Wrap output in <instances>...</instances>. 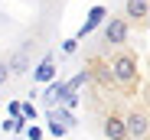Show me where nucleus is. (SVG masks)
Here are the masks:
<instances>
[{
  "mask_svg": "<svg viewBox=\"0 0 150 140\" xmlns=\"http://www.w3.org/2000/svg\"><path fill=\"white\" fill-rule=\"evenodd\" d=\"M111 78L117 82V85H124V88H134L137 82H140V65H137V56L134 52H127V49H121V52H114V59H111Z\"/></svg>",
  "mask_w": 150,
  "mask_h": 140,
  "instance_id": "nucleus-1",
  "label": "nucleus"
},
{
  "mask_svg": "<svg viewBox=\"0 0 150 140\" xmlns=\"http://www.w3.org/2000/svg\"><path fill=\"white\" fill-rule=\"evenodd\" d=\"M124 134H127V140H147L150 134V117H147V111H131V114H124Z\"/></svg>",
  "mask_w": 150,
  "mask_h": 140,
  "instance_id": "nucleus-2",
  "label": "nucleus"
},
{
  "mask_svg": "<svg viewBox=\"0 0 150 140\" xmlns=\"http://www.w3.org/2000/svg\"><path fill=\"white\" fill-rule=\"evenodd\" d=\"M105 39L114 42V46H121L124 39H127V23H124L121 16H111V20L105 23Z\"/></svg>",
  "mask_w": 150,
  "mask_h": 140,
  "instance_id": "nucleus-3",
  "label": "nucleus"
},
{
  "mask_svg": "<svg viewBox=\"0 0 150 140\" xmlns=\"http://www.w3.org/2000/svg\"><path fill=\"white\" fill-rule=\"evenodd\" d=\"M105 137H108V140H127L121 114H108V117H105Z\"/></svg>",
  "mask_w": 150,
  "mask_h": 140,
  "instance_id": "nucleus-4",
  "label": "nucleus"
},
{
  "mask_svg": "<svg viewBox=\"0 0 150 140\" xmlns=\"http://www.w3.org/2000/svg\"><path fill=\"white\" fill-rule=\"evenodd\" d=\"M33 78L36 82H42V85H49V82H56V59L52 56H46L39 65H36V72H33Z\"/></svg>",
  "mask_w": 150,
  "mask_h": 140,
  "instance_id": "nucleus-5",
  "label": "nucleus"
},
{
  "mask_svg": "<svg viewBox=\"0 0 150 140\" xmlns=\"http://www.w3.org/2000/svg\"><path fill=\"white\" fill-rule=\"evenodd\" d=\"M105 16H108V10L105 7H91V13H88V20L82 23V30H79V36H88L95 26H101V23H105Z\"/></svg>",
  "mask_w": 150,
  "mask_h": 140,
  "instance_id": "nucleus-6",
  "label": "nucleus"
},
{
  "mask_svg": "<svg viewBox=\"0 0 150 140\" xmlns=\"http://www.w3.org/2000/svg\"><path fill=\"white\" fill-rule=\"evenodd\" d=\"M26 68H30V56H26V49H20V52L7 62V72H10V75H23Z\"/></svg>",
  "mask_w": 150,
  "mask_h": 140,
  "instance_id": "nucleus-7",
  "label": "nucleus"
},
{
  "mask_svg": "<svg viewBox=\"0 0 150 140\" xmlns=\"http://www.w3.org/2000/svg\"><path fill=\"white\" fill-rule=\"evenodd\" d=\"M65 82H49V88H46V104H56V101H65Z\"/></svg>",
  "mask_w": 150,
  "mask_h": 140,
  "instance_id": "nucleus-8",
  "label": "nucleus"
},
{
  "mask_svg": "<svg viewBox=\"0 0 150 140\" xmlns=\"http://www.w3.org/2000/svg\"><path fill=\"white\" fill-rule=\"evenodd\" d=\"M124 16L147 20V0H127V4H124Z\"/></svg>",
  "mask_w": 150,
  "mask_h": 140,
  "instance_id": "nucleus-9",
  "label": "nucleus"
},
{
  "mask_svg": "<svg viewBox=\"0 0 150 140\" xmlns=\"http://www.w3.org/2000/svg\"><path fill=\"white\" fill-rule=\"evenodd\" d=\"M49 121H56V124H62L65 130L79 124V121H75V114H72V111H62V108H56V111H49Z\"/></svg>",
  "mask_w": 150,
  "mask_h": 140,
  "instance_id": "nucleus-10",
  "label": "nucleus"
},
{
  "mask_svg": "<svg viewBox=\"0 0 150 140\" xmlns=\"http://www.w3.org/2000/svg\"><path fill=\"white\" fill-rule=\"evenodd\" d=\"M20 117L23 121H36V108L33 104H20Z\"/></svg>",
  "mask_w": 150,
  "mask_h": 140,
  "instance_id": "nucleus-11",
  "label": "nucleus"
},
{
  "mask_svg": "<svg viewBox=\"0 0 150 140\" xmlns=\"http://www.w3.org/2000/svg\"><path fill=\"white\" fill-rule=\"evenodd\" d=\"M98 78H101V85H111L114 78H111V68L108 65H98Z\"/></svg>",
  "mask_w": 150,
  "mask_h": 140,
  "instance_id": "nucleus-12",
  "label": "nucleus"
},
{
  "mask_svg": "<svg viewBox=\"0 0 150 140\" xmlns=\"http://www.w3.org/2000/svg\"><path fill=\"white\" fill-rule=\"evenodd\" d=\"M75 49H79V39H65V42H62V52H65V56H72Z\"/></svg>",
  "mask_w": 150,
  "mask_h": 140,
  "instance_id": "nucleus-13",
  "label": "nucleus"
},
{
  "mask_svg": "<svg viewBox=\"0 0 150 140\" xmlns=\"http://www.w3.org/2000/svg\"><path fill=\"white\" fill-rule=\"evenodd\" d=\"M49 134H52V137H65V127H62V124H56V121H52V124H49Z\"/></svg>",
  "mask_w": 150,
  "mask_h": 140,
  "instance_id": "nucleus-14",
  "label": "nucleus"
},
{
  "mask_svg": "<svg viewBox=\"0 0 150 140\" xmlns=\"http://www.w3.org/2000/svg\"><path fill=\"white\" fill-rule=\"evenodd\" d=\"M26 137H30V140H42V130H39V127H26Z\"/></svg>",
  "mask_w": 150,
  "mask_h": 140,
  "instance_id": "nucleus-15",
  "label": "nucleus"
},
{
  "mask_svg": "<svg viewBox=\"0 0 150 140\" xmlns=\"http://www.w3.org/2000/svg\"><path fill=\"white\" fill-rule=\"evenodd\" d=\"M7 75H10V72H7V65H4V62H0V85H4V82H7Z\"/></svg>",
  "mask_w": 150,
  "mask_h": 140,
  "instance_id": "nucleus-16",
  "label": "nucleus"
},
{
  "mask_svg": "<svg viewBox=\"0 0 150 140\" xmlns=\"http://www.w3.org/2000/svg\"><path fill=\"white\" fill-rule=\"evenodd\" d=\"M16 140H23V137H16Z\"/></svg>",
  "mask_w": 150,
  "mask_h": 140,
  "instance_id": "nucleus-17",
  "label": "nucleus"
}]
</instances>
